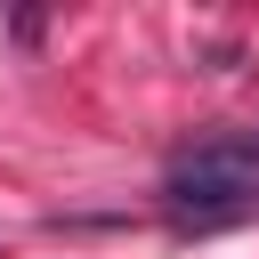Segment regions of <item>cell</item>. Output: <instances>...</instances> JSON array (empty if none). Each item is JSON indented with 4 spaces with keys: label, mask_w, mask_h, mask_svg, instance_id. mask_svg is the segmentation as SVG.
Wrapping results in <instances>:
<instances>
[{
    "label": "cell",
    "mask_w": 259,
    "mask_h": 259,
    "mask_svg": "<svg viewBox=\"0 0 259 259\" xmlns=\"http://www.w3.org/2000/svg\"><path fill=\"white\" fill-rule=\"evenodd\" d=\"M162 210L194 219V227H227L259 210V138H202L170 162L162 178Z\"/></svg>",
    "instance_id": "cell-1"
}]
</instances>
